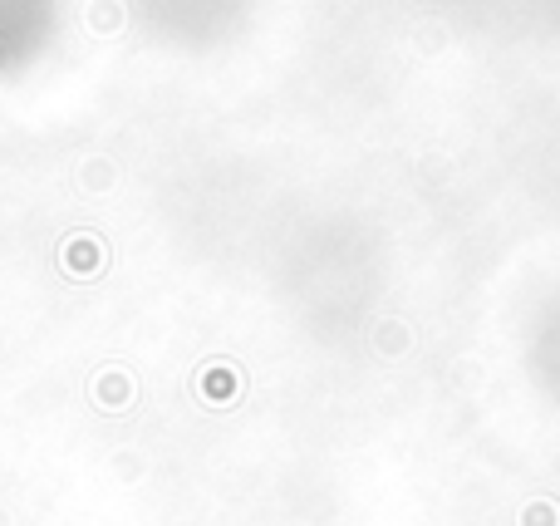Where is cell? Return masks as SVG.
I'll use <instances>...</instances> for the list:
<instances>
[{
	"instance_id": "1",
	"label": "cell",
	"mask_w": 560,
	"mask_h": 526,
	"mask_svg": "<svg viewBox=\"0 0 560 526\" xmlns=\"http://www.w3.org/2000/svg\"><path fill=\"white\" fill-rule=\"evenodd\" d=\"M104 241L94 232H74L69 241H64V271L69 276H99L104 271Z\"/></svg>"
},
{
	"instance_id": "2",
	"label": "cell",
	"mask_w": 560,
	"mask_h": 526,
	"mask_svg": "<svg viewBox=\"0 0 560 526\" xmlns=\"http://www.w3.org/2000/svg\"><path fill=\"white\" fill-rule=\"evenodd\" d=\"M94 404L109 409V413L128 409V404H133V379H128L123 369H104V374L94 379Z\"/></svg>"
},
{
	"instance_id": "3",
	"label": "cell",
	"mask_w": 560,
	"mask_h": 526,
	"mask_svg": "<svg viewBox=\"0 0 560 526\" xmlns=\"http://www.w3.org/2000/svg\"><path fill=\"white\" fill-rule=\"evenodd\" d=\"M526 526H560V512L551 502H536V507L526 512Z\"/></svg>"
},
{
	"instance_id": "4",
	"label": "cell",
	"mask_w": 560,
	"mask_h": 526,
	"mask_svg": "<svg viewBox=\"0 0 560 526\" xmlns=\"http://www.w3.org/2000/svg\"><path fill=\"white\" fill-rule=\"evenodd\" d=\"M403 345H408L403 325H384V350H403Z\"/></svg>"
}]
</instances>
